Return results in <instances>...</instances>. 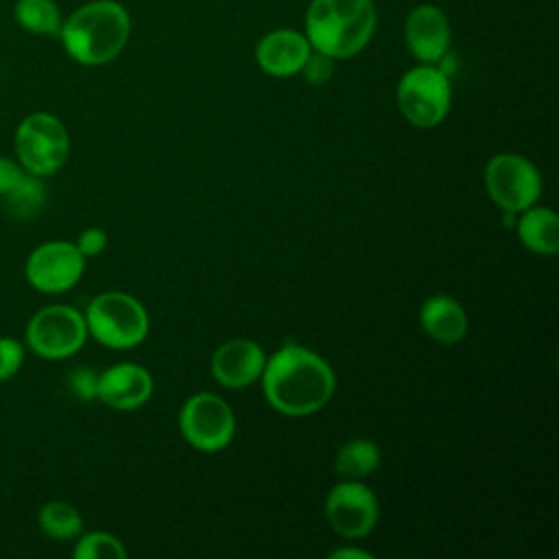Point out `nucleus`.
<instances>
[{
	"label": "nucleus",
	"instance_id": "obj_1",
	"mask_svg": "<svg viewBox=\"0 0 559 559\" xmlns=\"http://www.w3.org/2000/svg\"><path fill=\"white\" fill-rule=\"evenodd\" d=\"M260 380L266 402L288 417L317 413L330 402L336 386V376L328 360L297 343L282 345L271 354Z\"/></svg>",
	"mask_w": 559,
	"mask_h": 559
},
{
	"label": "nucleus",
	"instance_id": "obj_2",
	"mask_svg": "<svg viewBox=\"0 0 559 559\" xmlns=\"http://www.w3.org/2000/svg\"><path fill=\"white\" fill-rule=\"evenodd\" d=\"M129 11L116 0H92L63 17L59 39L70 59L81 66H105L127 46Z\"/></svg>",
	"mask_w": 559,
	"mask_h": 559
},
{
	"label": "nucleus",
	"instance_id": "obj_3",
	"mask_svg": "<svg viewBox=\"0 0 559 559\" xmlns=\"http://www.w3.org/2000/svg\"><path fill=\"white\" fill-rule=\"evenodd\" d=\"M376 22L373 0H310L304 35L312 50L336 61L365 50L373 37Z\"/></svg>",
	"mask_w": 559,
	"mask_h": 559
},
{
	"label": "nucleus",
	"instance_id": "obj_4",
	"mask_svg": "<svg viewBox=\"0 0 559 559\" xmlns=\"http://www.w3.org/2000/svg\"><path fill=\"white\" fill-rule=\"evenodd\" d=\"M87 334L109 349H131L148 334L146 308L129 293L109 290L96 295L85 310Z\"/></svg>",
	"mask_w": 559,
	"mask_h": 559
},
{
	"label": "nucleus",
	"instance_id": "obj_5",
	"mask_svg": "<svg viewBox=\"0 0 559 559\" xmlns=\"http://www.w3.org/2000/svg\"><path fill=\"white\" fill-rule=\"evenodd\" d=\"M395 98L402 116L413 127L432 129L450 111V74L437 63H417L402 74Z\"/></svg>",
	"mask_w": 559,
	"mask_h": 559
},
{
	"label": "nucleus",
	"instance_id": "obj_6",
	"mask_svg": "<svg viewBox=\"0 0 559 559\" xmlns=\"http://www.w3.org/2000/svg\"><path fill=\"white\" fill-rule=\"evenodd\" d=\"M15 155L26 173L55 175L70 155L66 124L48 111L28 114L15 129Z\"/></svg>",
	"mask_w": 559,
	"mask_h": 559
},
{
	"label": "nucleus",
	"instance_id": "obj_7",
	"mask_svg": "<svg viewBox=\"0 0 559 559\" xmlns=\"http://www.w3.org/2000/svg\"><path fill=\"white\" fill-rule=\"evenodd\" d=\"M87 341L85 317L66 304L39 308L26 323V345L46 360L74 356Z\"/></svg>",
	"mask_w": 559,
	"mask_h": 559
},
{
	"label": "nucleus",
	"instance_id": "obj_8",
	"mask_svg": "<svg viewBox=\"0 0 559 559\" xmlns=\"http://www.w3.org/2000/svg\"><path fill=\"white\" fill-rule=\"evenodd\" d=\"M542 175L533 162L518 153H498L485 166V188L489 199L511 214L537 203L542 197Z\"/></svg>",
	"mask_w": 559,
	"mask_h": 559
},
{
	"label": "nucleus",
	"instance_id": "obj_9",
	"mask_svg": "<svg viewBox=\"0 0 559 559\" xmlns=\"http://www.w3.org/2000/svg\"><path fill=\"white\" fill-rule=\"evenodd\" d=\"M179 430L192 448L201 452H218L231 443L236 417L231 406L221 395L201 391L183 402L179 413Z\"/></svg>",
	"mask_w": 559,
	"mask_h": 559
},
{
	"label": "nucleus",
	"instance_id": "obj_10",
	"mask_svg": "<svg viewBox=\"0 0 559 559\" xmlns=\"http://www.w3.org/2000/svg\"><path fill=\"white\" fill-rule=\"evenodd\" d=\"M325 520L345 539H360L378 524V498L360 480H341L325 496Z\"/></svg>",
	"mask_w": 559,
	"mask_h": 559
},
{
	"label": "nucleus",
	"instance_id": "obj_11",
	"mask_svg": "<svg viewBox=\"0 0 559 559\" xmlns=\"http://www.w3.org/2000/svg\"><path fill=\"white\" fill-rule=\"evenodd\" d=\"M85 271V258L74 242L50 240L31 251L24 264L28 284L48 295L70 290Z\"/></svg>",
	"mask_w": 559,
	"mask_h": 559
},
{
	"label": "nucleus",
	"instance_id": "obj_12",
	"mask_svg": "<svg viewBox=\"0 0 559 559\" xmlns=\"http://www.w3.org/2000/svg\"><path fill=\"white\" fill-rule=\"evenodd\" d=\"M404 39L419 63H441L450 50L448 15L437 4H417L404 22Z\"/></svg>",
	"mask_w": 559,
	"mask_h": 559
},
{
	"label": "nucleus",
	"instance_id": "obj_13",
	"mask_svg": "<svg viewBox=\"0 0 559 559\" xmlns=\"http://www.w3.org/2000/svg\"><path fill=\"white\" fill-rule=\"evenodd\" d=\"M266 354L251 338H231L221 343L212 354V376L227 389H245L260 380Z\"/></svg>",
	"mask_w": 559,
	"mask_h": 559
},
{
	"label": "nucleus",
	"instance_id": "obj_14",
	"mask_svg": "<svg viewBox=\"0 0 559 559\" xmlns=\"http://www.w3.org/2000/svg\"><path fill=\"white\" fill-rule=\"evenodd\" d=\"M153 395V378L138 362H116L98 373L96 397L116 411H133Z\"/></svg>",
	"mask_w": 559,
	"mask_h": 559
},
{
	"label": "nucleus",
	"instance_id": "obj_15",
	"mask_svg": "<svg viewBox=\"0 0 559 559\" xmlns=\"http://www.w3.org/2000/svg\"><path fill=\"white\" fill-rule=\"evenodd\" d=\"M310 52L312 48L304 33L295 28H275L262 35L255 44V63L269 76L288 79L301 72Z\"/></svg>",
	"mask_w": 559,
	"mask_h": 559
},
{
	"label": "nucleus",
	"instance_id": "obj_16",
	"mask_svg": "<svg viewBox=\"0 0 559 559\" xmlns=\"http://www.w3.org/2000/svg\"><path fill=\"white\" fill-rule=\"evenodd\" d=\"M419 323L424 332L443 345H454L467 334V314L463 306L448 295H432L421 304Z\"/></svg>",
	"mask_w": 559,
	"mask_h": 559
},
{
	"label": "nucleus",
	"instance_id": "obj_17",
	"mask_svg": "<svg viewBox=\"0 0 559 559\" xmlns=\"http://www.w3.org/2000/svg\"><path fill=\"white\" fill-rule=\"evenodd\" d=\"M520 242L539 255H555L559 251V218L550 207L531 205L515 218Z\"/></svg>",
	"mask_w": 559,
	"mask_h": 559
},
{
	"label": "nucleus",
	"instance_id": "obj_18",
	"mask_svg": "<svg viewBox=\"0 0 559 559\" xmlns=\"http://www.w3.org/2000/svg\"><path fill=\"white\" fill-rule=\"evenodd\" d=\"M380 459L382 452L376 441L365 437L349 439L334 456V472L343 480H362L378 469Z\"/></svg>",
	"mask_w": 559,
	"mask_h": 559
},
{
	"label": "nucleus",
	"instance_id": "obj_19",
	"mask_svg": "<svg viewBox=\"0 0 559 559\" xmlns=\"http://www.w3.org/2000/svg\"><path fill=\"white\" fill-rule=\"evenodd\" d=\"M17 26L31 35L59 37L63 15L55 0H17L13 4Z\"/></svg>",
	"mask_w": 559,
	"mask_h": 559
},
{
	"label": "nucleus",
	"instance_id": "obj_20",
	"mask_svg": "<svg viewBox=\"0 0 559 559\" xmlns=\"http://www.w3.org/2000/svg\"><path fill=\"white\" fill-rule=\"evenodd\" d=\"M39 528L52 539H72L83 531V518L79 509L63 500H50L37 511Z\"/></svg>",
	"mask_w": 559,
	"mask_h": 559
},
{
	"label": "nucleus",
	"instance_id": "obj_21",
	"mask_svg": "<svg viewBox=\"0 0 559 559\" xmlns=\"http://www.w3.org/2000/svg\"><path fill=\"white\" fill-rule=\"evenodd\" d=\"M0 199H2L9 216H13L17 221H26L41 212V207L46 203V186H44L41 177L26 173L22 177V181Z\"/></svg>",
	"mask_w": 559,
	"mask_h": 559
},
{
	"label": "nucleus",
	"instance_id": "obj_22",
	"mask_svg": "<svg viewBox=\"0 0 559 559\" xmlns=\"http://www.w3.org/2000/svg\"><path fill=\"white\" fill-rule=\"evenodd\" d=\"M72 555L74 559H124L127 548L116 535L105 531H92L79 537Z\"/></svg>",
	"mask_w": 559,
	"mask_h": 559
},
{
	"label": "nucleus",
	"instance_id": "obj_23",
	"mask_svg": "<svg viewBox=\"0 0 559 559\" xmlns=\"http://www.w3.org/2000/svg\"><path fill=\"white\" fill-rule=\"evenodd\" d=\"M24 362V345L13 336H0V382L13 378Z\"/></svg>",
	"mask_w": 559,
	"mask_h": 559
},
{
	"label": "nucleus",
	"instance_id": "obj_24",
	"mask_svg": "<svg viewBox=\"0 0 559 559\" xmlns=\"http://www.w3.org/2000/svg\"><path fill=\"white\" fill-rule=\"evenodd\" d=\"M332 72H334V59L323 55V52H317L312 50L301 68V74L304 79L310 83V85H323L332 79Z\"/></svg>",
	"mask_w": 559,
	"mask_h": 559
},
{
	"label": "nucleus",
	"instance_id": "obj_25",
	"mask_svg": "<svg viewBox=\"0 0 559 559\" xmlns=\"http://www.w3.org/2000/svg\"><path fill=\"white\" fill-rule=\"evenodd\" d=\"M96 384H98V373H94L92 369H74L68 378V386L70 391L83 400V402H90L96 397Z\"/></svg>",
	"mask_w": 559,
	"mask_h": 559
},
{
	"label": "nucleus",
	"instance_id": "obj_26",
	"mask_svg": "<svg viewBox=\"0 0 559 559\" xmlns=\"http://www.w3.org/2000/svg\"><path fill=\"white\" fill-rule=\"evenodd\" d=\"M76 249L83 253V258H94L105 251L107 247V234L100 227H87L76 238Z\"/></svg>",
	"mask_w": 559,
	"mask_h": 559
},
{
	"label": "nucleus",
	"instance_id": "obj_27",
	"mask_svg": "<svg viewBox=\"0 0 559 559\" xmlns=\"http://www.w3.org/2000/svg\"><path fill=\"white\" fill-rule=\"evenodd\" d=\"M24 175H26V170L22 168L20 162H13V159L0 155V197L11 192L22 181Z\"/></svg>",
	"mask_w": 559,
	"mask_h": 559
},
{
	"label": "nucleus",
	"instance_id": "obj_28",
	"mask_svg": "<svg viewBox=\"0 0 559 559\" xmlns=\"http://www.w3.org/2000/svg\"><path fill=\"white\" fill-rule=\"evenodd\" d=\"M373 555L369 550H362V548H336L330 552V559H371Z\"/></svg>",
	"mask_w": 559,
	"mask_h": 559
}]
</instances>
